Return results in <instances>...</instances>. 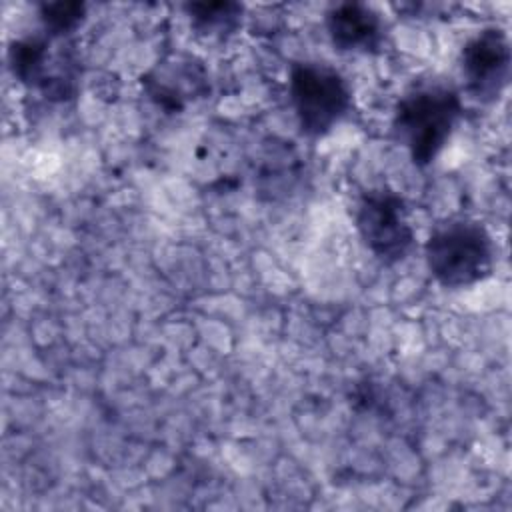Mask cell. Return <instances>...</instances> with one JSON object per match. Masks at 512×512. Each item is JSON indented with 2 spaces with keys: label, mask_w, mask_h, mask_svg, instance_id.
<instances>
[{
  "label": "cell",
  "mask_w": 512,
  "mask_h": 512,
  "mask_svg": "<svg viewBox=\"0 0 512 512\" xmlns=\"http://www.w3.org/2000/svg\"><path fill=\"white\" fill-rule=\"evenodd\" d=\"M462 118L460 92L446 82H422L394 106L392 134L416 166L432 164Z\"/></svg>",
  "instance_id": "1"
},
{
  "label": "cell",
  "mask_w": 512,
  "mask_h": 512,
  "mask_svg": "<svg viewBox=\"0 0 512 512\" xmlns=\"http://www.w3.org/2000/svg\"><path fill=\"white\" fill-rule=\"evenodd\" d=\"M494 240L472 218H450L430 232L424 258L432 278L444 288H468L492 274Z\"/></svg>",
  "instance_id": "2"
},
{
  "label": "cell",
  "mask_w": 512,
  "mask_h": 512,
  "mask_svg": "<svg viewBox=\"0 0 512 512\" xmlns=\"http://www.w3.org/2000/svg\"><path fill=\"white\" fill-rule=\"evenodd\" d=\"M288 90L298 126L308 138L326 136L352 108L348 80L322 62L292 64Z\"/></svg>",
  "instance_id": "3"
},
{
  "label": "cell",
  "mask_w": 512,
  "mask_h": 512,
  "mask_svg": "<svg viewBox=\"0 0 512 512\" xmlns=\"http://www.w3.org/2000/svg\"><path fill=\"white\" fill-rule=\"evenodd\" d=\"M356 228L364 246L382 262H402L414 248V230L404 198L386 188H370L356 204Z\"/></svg>",
  "instance_id": "4"
},
{
  "label": "cell",
  "mask_w": 512,
  "mask_h": 512,
  "mask_svg": "<svg viewBox=\"0 0 512 512\" xmlns=\"http://www.w3.org/2000/svg\"><path fill=\"white\" fill-rule=\"evenodd\" d=\"M512 52L508 34L500 26L476 32L460 52L464 88L480 104L496 102L510 78Z\"/></svg>",
  "instance_id": "5"
},
{
  "label": "cell",
  "mask_w": 512,
  "mask_h": 512,
  "mask_svg": "<svg viewBox=\"0 0 512 512\" xmlns=\"http://www.w3.org/2000/svg\"><path fill=\"white\" fill-rule=\"evenodd\" d=\"M50 36L36 34L10 42L8 66L14 78L30 88H38L48 100L64 102L76 94V70L70 52H64L60 62L52 66Z\"/></svg>",
  "instance_id": "6"
},
{
  "label": "cell",
  "mask_w": 512,
  "mask_h": 512,
  "mask_svg": "<svg viewBox=\"0 0 512 512\" xmlns=\"http://www.w3.org/2000/svg\"><path fill=\"white\" fill-rule=\"evenodd\" d=\"M326 30L340 52H378L386 26L380 14L360 2H342L326 12Z\"/></svg>",
  "instance_id": "7"
},
{
  "label": "cell",
  "mask_w": 512,
  "mask_h": 512,
  "mask_svg": "<svg viewBox=\"0 0 512 512\" xmlns=\"http://www.w3.org/2000/svg\"><path fill=\"white\" fill-rule=\"evenodd\" d=\"M142 84L156 106L178 112L190 98L206 90V72L192 60H176L152 70Z\"/></svg>",
  "instance_id": "8"
},
{
  "label": "cell",
  "mask_w": 512,
  "mask_h": 512,
  "mask_svg": "<svg viewBox=\"0 0 512 512\" xmlns=\"http://www.w3.org/2000/svg\"><path fill=\"white\" fill-rule=\"evenodd\" d=\"M192 28L210 38H226L242 24L244 6L238 2H190L184 6Z\"/></svg>",
  "instance_id": "9"
},
{
  "label": "cell",
  "mask_w": 512,
  "mask_h": 512,
  "mask_svg": "<svg viewBox=\"0 0 512 512\" xmlns=\"http://www.w3.org/2000/svg\"><path fill=\"white\" fill-rule=\"evenodd\" d=\"M86 18L82 2H46L40 4V20L44 34L50 38H64L72 34Z\"/></svg>",
  "instance_id": "10"
}]
</instances>
